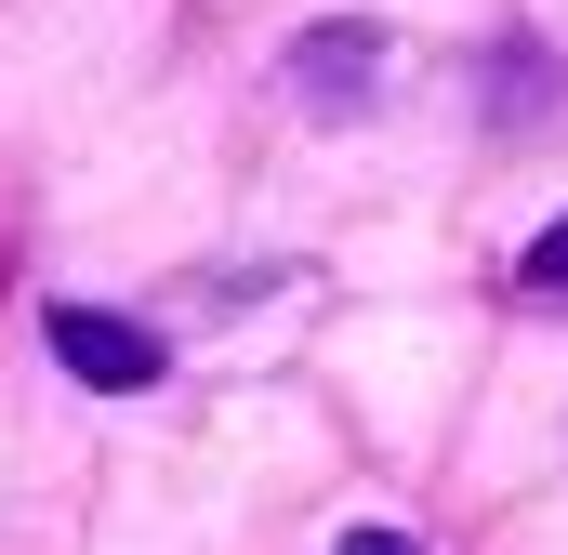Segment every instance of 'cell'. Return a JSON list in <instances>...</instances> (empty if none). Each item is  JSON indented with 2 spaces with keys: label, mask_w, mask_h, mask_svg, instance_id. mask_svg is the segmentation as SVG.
I'll return each instance as SVG.
<instances>
[{
  "label": "cell",
  "mask_w": 568,
  "mask_h": 555,
  "mask_svg": "<svg viewBox=\"0 0 568 555\" xmlns=\"http://www.w3.org/2000/svg\"><path fill=\"white\" fill-rule=\"evenodd\" d=\"M384 27H304L291 40V93L317 107V120H357V107H384Z\"/></svg>",
  "instance_id": "6da1fadb"
},
{
  "label": "cell",
  "mask_w": 568,
  "mask_h": 555,
  "mask_svg": "<svg viewBox=\"0 0 568 555\" xmlns=\"http://www.w3.org/2000/svg\"><path fill=\"white\" fill-rule=\"evenodd\" d=\"M40 331H53V357H67V371H80L93 397H145V384H159V331L106 317V304H53Z\"/></svg>",
  "instance_id": "7a4b0ae2"
},
{
  "label": "cell",
  "mask_w": 568,
  "mask_h": 555,
  "mask_svg": "<svg viewBox=\"0 0 568 555\" xmlns=\"http://www.w3.org/2000/svg\"><path fill=\"white\" fill-rule=\"evenodd\" d=\"M529 291H542V304H568V212L529 239Z\"/></svg>",
  "instance_id": "3957f363"
},
{
  "label": "cell",
  "mask_w": 568,
  "mask_h": 555,
  "mask_svg": "<svg viewBox=\"0 0 568 555\" xmlns=\"http://www.w3.org/2000/svg\"><path fill=\"white\" fill-rule=\"evenodd\" d=\"M344 555H424L410 529H344Z\"/></svg>",
  "instance_id": "277c9868"
}]
</instances>
